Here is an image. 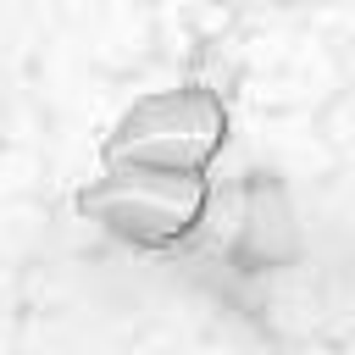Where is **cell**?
Masks as SVG:
<instances>
[{"label":"cell","mask_w":355,"mask_h":355,"mask_svg":"<svg viewBox=\"0 0 355 355\" xmlns=\"http://www.w3.org/2000/svg\"><path fill=\"white\" fill-rule=\"evenodd\" d=\"M227 139V111L211 89H161L144 94L105 139V166H150V172H205V161Z\"/></svg>","instance_id":"obj_1"},{"label":"cell","mask_w":355,"mask_h":355,"mask_svg":"<svg viewBox=\"0 0 355 355\" xmlns=\"http://www.w3.org/2000/svg\"><path fill=\"white\" fill-rule=\"evenodd\" d=\"M78 211L128 244L161 250L200 222L205 178L200 172H150V166H105V178L78 194Z\"/></svg>","instance_id":"obj_2"}]
</instances>
